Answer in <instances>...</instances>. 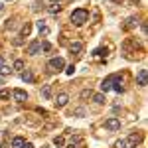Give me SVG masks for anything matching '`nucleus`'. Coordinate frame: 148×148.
Returning a JSON list of instances; mask_svg holds the SVG:
<instances>
[{
    "label": "nucleus",
    "instance_id": "f257e3e1",
    "mask_svg": "<svg viewBox=\"0 0 148 148\" xmlns=\"http://www.w3.org/2000/svg\"><path fill=\"white\" fill-rule=\"evenodd\" d=\"M71 22L75 26H83L85 22H89V12L85 8H77V10L71 12Z\"/></svg>",
    "mask_w": 148,
    "mask_h": 148
},
{
    "label": "nucleus",
    "instance_id": "f03ea898",
    "mask_svg": "<svg viewBox=\"0 0 148 148\" xmlns=\"http://www.w3.org/2000/svg\"><path fill=\"white\" fill-rule=\"evenodd\" d=\"M47 69L49 71H63L65 69V59L63 57H51L47 61Z\"/></svg>",
    "mask_w": 148,
    "mask_h": 148
},
{
    "label": "nucleus",
    "instance_id": "7ed1b4c3",
    "mask_svg": "<svg viewBox=\"0 0 148 148\" xmlns=\"http://www.w3.org/2000/svg\"><path fill=\"white\" fill-rule=\"evenodd\" d=\"M105 128L107 130H121V121L116 116H111V119L105 121Z\"/></svg>",
    "mask_w": 148,
    "mask_h": 148
},
{
    "label": "nucleus",
    "instance_id": "20e7f679",
    "mask_svg": "<svg viewBox=\"0 0 148 148\" xmlns=\"http://www.w3.org/2000/svg\"><path fill=\"white\" fill-rule=\"evenodd\" d=\"M140 142H142V136H140L138 132H132L130 136L126 138V146H128V148H136Z\"/></svg>",
    "mask_w": 148,
    "mask_h": 148
},
{
    "label": "nucleus",
    "instance_id": "39448f33",
    "mask_svg": "<svg viewBox=\"0 0 148 148\" xmlns=\"http://www.w3.org/2000/svg\"><path fill=\"white\" fill-rule=\"evenodd\" d=\"M53 103H56L57 109H63V107H67V103H69V95H67V93H59Z\"/></svg>",
    "mask_w": 148,
    "mask_h": 148
},
{
    "label": "nucleus",
    "instance_id": "423d86ee",
    "mask_svg": "<svg viewBox=\"0 0 148 148\" xmlns=\"http://www.w3.org/2000/svg\"><path fill=\"white\" fill-rule=\"evenodd\" d=\"M12 97H14V101H18V103L28 101V93L24 91V89H14L12 91Z\"/></svg>",
    "mask_w": 148,
    "mask_h": 148
},
{
    "label": "nucleus",
    "instance_id": "0eeeda50",
    "mask_svg": "<svg viewBox=\"0 0 148 148\" xmlns=\"http://www.w3.org/2000/svg\"><path fill=\"white\" fill-rule=\"evenodd\" d=\"M138 26V18L136 16H130V18H126L125 24H123V30H134Z\"/></svg>",
    "mask_w": 148,
    "mask_h": 148
},
{
    "label": "nucleus",
    "instance_id": "6e6552de",
    "mask_svg": "<svg viewBox=\"0 0 148 148\" xmlns=\"http://www.w3.org/2000/svg\"><path fill=\"white\" fill-rule=\"evenodd\" d=\"M40 51H42V42H38V40L28 46V53H30V56H38Z\"/></svg>",
    "mask_w": 148,
    "mask_h": 148
},
{
    "label": "nucleus",
    "instance_id": "1a4fd4ad",
    "mask_svg": "<svg viewBox=\"0 0 148 148\" xmlns=\"http://www.w3.org/2000/svg\"><path fill=\"white\" fill-rule=\"evenodd\" d=\"M20 77H22V81L24 83H34V71H32V69H24L22 73H20Z\"/></svg>",
    "mask_w": 148,
    "mask_h": 148
},
{
    "label": "nucleus",
    "instance_id": "9d476101",
    "mask_svg": "<svg viewBox=\"0 0 148 148\" xmlns=\"http://www.w3.org/2000/svg\"><path fill=\"white\" fill-rule=\"evenodd\" d=\"M146 75H148L146 69H140V71H138L136 81H138V85H140V87H146V85H148V83H146Z\"/></svg>",
    "mask_w": 148,
    "mask_h": 148
},
{
    "label": "nucleus",
    "instance_id": "9b49d317",
    "mask_svg": "<svg viewBox=\"0 0 148 148\" xmlns=\"http://www.w3.org/2000/svg\"><path fill=\"white\" fill-rule=\"evenodd\" d=\"M111 89H114L116 93H123V91H125V85H123V81L119 79L116 75H113V87H111Z\"/></svg>",
    "mask_w": 148,
    "mask_h": 148
},
{
    "label": "nucleus",
    "instance_id": "f8f14e48",
    "mask_svg": "<svg viewBox=\"0 0 148 148\" xmlns=\"http://www.w3.org/2000/svg\"><path fill=\"white\" fill-rule=\"evenodd\" d=\"M24 144H26V140L22 136H14L10 142V148H24Z\"/></svg>",
    "mask_w": 148,
    "mask_h": 148
},
{
    "label": "nucleus",
    "instance_id": "ddd939ff",
    "mask_svg": "<svg viewBox=\"0 0 148 148\" xmlns=\"http://www.w3.org/2000/svg\"><path fill=\"white\" fill-rule=\"evenodd\" d=\"M91 99L97 103V105H105V103H107V97H105V93H93Z\"/></svg>",
    "mask_w": 148,
    "mask_h": 148
},
{
    "label": "nucleus",
    "instance_id": "4468645a",
    "mask_svg": "<svg viewBox=\"0 0 148 148\" xmlns=\"http://www.w3.org/2000/svg\"><path fill=\"white\" fill-rule=\"evenodd\" d=\"M69 49H71V53H75V56H79L81 51H83V44H81V42H73Z\"/></svg>",
    "mask_w": 148,
    "mask_h": 148
},
{
    "label": "nucleus",
    "instance_id": "2eb2a0df",
    "mask_svg": "<svg viewBox=\"0 0 148 148\" xmlns=\"http://www.w3.org/2000/svg\"><path fill=\"white\" fill-rule=\"evenodd\" d=\"M38 30H40V36H47L49 34V28L46 26V20H40V22H38Z\"/></svg>",
    "mask_w": 148,
    "mask_h": 148
},
{
    "label": "nucleus",
    "instance_id": "dca6fc26",
    "mask_svg": "<svg viewBox=\"0 0 148 148\" xmlns=\"http://www.w3.org/2000/svg\"><path fill=\"white\" fill-rule=\"evenodd\" d=\"M111 87H113V77H109V79H105V81L101 83V91H103V93L111 91Z\"/></svg>",
    "mask_w": 148,
    "mask_h": 148
},
{
    "label": "nucleus",
    "instance_id": "f3484780",
    "mask_svg": "<svg viewBox=\"0 0 148 148\" xmlns=\"http://www.w3.org/2000/svg\"><path fill=\"white\" fill-rule=\"evenodd\" d=\"M47 12H49V14H59V12H61V4H59V2H53L51 6H47Z\"/></svg>",
    "mask_w": 148,
    "mask_h": 148
},
{
    "label": "nucleus",
    "instance_id": "a211bd4d",
    "mask_svg": "<svg viewBox=\"0 0 148 148\" xmlns=\"http://www.w3.org/2000/svg\"><path fill=\"white\" fill-rule=\"evenodd\" d=\"M12 69H14V71H18V73H22V71H24V61H22V59H16V61H14V65H12Z\"/></svg>",
    "mask_w": 148,
    "mask_h": 148
},
{
    "label": "nucleus",
    "instance_id": "6ab92c4d",
    "mask_svg": "<svg viewBox=\"0 0 148 148\" xmlns=\"http://www.w3.org/2000/svg\"><path fill=\"white\" fill-rule=\"evenodd\" d=\"M42 95H44V99H51V85H44L42 87Z\"/></svg>",
    "mask_w": 148,
    "mask_h": 148
},
{
    "label": "nucleus",
    "instance_id": "aec40b11",
    "mask_svg": "<svg viewBox=\"0 0 148 148\" xmlns=\"http://www.w3.org/2000/svg\"><path fill=\"white\" fill-rule=\"evenodd\" d=\"M10 73H12L10 65H6V63H4V65H0V75H2V77H6V75H10Z\"/></svg>",
    "mask_w": 148,
    "mask_h": 148
},
{
    "label": "nucleus",
    "instance_id": "412c9836",
    "mask_svg": "<svg viewBox=\"0 0 148 148\" xmlns=\"http://www.w3.org/2000/svg\"><path fill=\"white\" fill-rule=\"evenodd\" d=\"M32 10H34V12L46 10V4H44V2H40V0H38V2H34V4H32Z\"/></svg>",
    "mask_w": 148,
    "mask_h": 148
},
{
    "label": "nucleus",
    "instance_id": "4be33fe9",
    "mask_svg": "<svg viewBox=\"0 0 148 148\" xmlns=\"http://www.w3.org/2000/svg\"><path fill=\"white\" fill-rule=\"evenodd\" d=\"M30 32H32V26L30 24H24L22 30H20V36H30Z\"/></svg>",
    "mask_w": 148,
    "mask_h": 148
},
{
    "label": "nucleus",
    "instance_id": "5701e85b",
    "mask_svg": "<svg viewBox=\"0 0 148 148\" xmlns=\"http://www.w3.org/2000/svg\"><path fill=\"white\" fill-rule=\"evenodd\" d=\"M10 89H0V99H2V101H6V99H10Z\"/></svg>",
    "mask_w": 148,
    "mask_h": 148
},
{
    "label": "nucleus",
    "instance_id": "b1692460",
    "mask_svg": "<svg viewBox=\"0 0 148 148\" xmlns=\"http://www.w3.org/2000/svg\"><path fill=\"white\" fill-rule=\"evenodd\" d=\"M81 142H83V140H81L79 136H75V140H73V142H71L67 148H79V146H81Z\"/></svg>",
    "mask_w": 148,
    "mask_h": 148
},
{
    "label": "nucleus",
    "instance_id": "393cba45",
    "mask_svg": "<svg viewBox=\"0 0 148 148\" xmlns=\"http://www.w3.org/2000/svg\"><path fill=\"white\" fill-rule=\"evenodd\" d=\"M93 97V91L91 89H85V91H81V99H91Z\"/></svg>",
    "mask_w": 148,
    "mask_h": 148
},
{
    "label": "nucleus",
    "instance_id": "a878e982",
    "mask_svg": "<svg viewBox=\"0 0 148 148\" xmlns=\"http://www.w3.org/2000/svg\"><path fill=\"white\" fill-rule=\"evenodd\" d=\"M53 142H56V146H63V144H65L63 136H56V138H53Z\"/></svg>",
    "mask_w": 148,
    "mask_h": 148
},
{
    "label": "nucleus",
    "instance_id": "bb28decb",
    "mask_svg": "<svg viewBox=\"0 0 148 148\" xmlns=\"http://www.w3.org/2000/svg\"><path fill=\"white\" fill-rule=\"evenodd\" d=\"M73 114H75V116H79V119H83V116H85V109H75Z\"/></svg>",
    "mask_w": 148,
    "mask_h": 148
},
{
    "label": "nucleus",
    "instance_id": "cd10ccee",
    "mask_svg": "<svg viewBox=\"0 0 148 148\" xmlns=\"http://www.w3.org/2000/svg\"><path fill=\"white\" fill-rule=\"evenodd\" d=\"M114 148H128L126 146V140H116L114 142Z\"/></svg>",
    "mask_w": 148,
    "mask_h": 148
},
{
    "label": "nucleus",
    "instance_id": "c85d7f7f",
    "mask_svg": "<svg viewBox=\"0 0 148 148\" xmlns=\"http://www.w3.org/2000/svg\"><path fill=\"white\" fill-rule=\"evenodd\" d=\"M42 49H44V51H51V44H49V42H44V44H42Z\"/></svg>",
    "mask_w": 148,
    "mask_h": 148
},
{
    "label": "nucleus",
    "instance_id": "c756f323",
    "mask_svg": "<svg viewBox=\"0 0 148 148\" xmlns=\"http://www.w3.org/2000/svg\"><path fill=\"white\" fill-rule=\"evenodd\" d=\"M65 73H67V75H73V73H75V67H73V65L65 67Z\"/></svg>",
    "mask_w": 148,
    "mask_h": 148
},
{
    "label": "nucleus",
    "instance_id": "7c9ffc66",
    "mask_svg": "<svg viewBox=\"0 0 148 148\" xmlns=\"http://www.w3.org/2000/svg\"><path fill=\"white\" fill-rule=\"evenodd\" d=\"M22 44H24L22 38H16V40H14V46H22Z\"/></svg>",
    "mask_w": 148,
    "mask_h": 148
},
{
    "label": "nucleus",
    "instance_id": "2f4dec72",
    "mask_svg": "<svg viewBox=\"0 0 148 148\" xmlns=\"http://www.w3.org/2000/svg\"><path fill=\"white\" fill-rule=\"evenodd\" d=\"M36 111H38V113H40V114H47V111H46V109H42V107H38Z\"/></svg>",
    "mask_w": 148,
    "mask_h": 148
},
{
    "label": "nucleus",
    "instance_id": "473e14b6",
    "mask_svg": "<svg viewBox=\"0 0 148 148\" xmlns=\"http://www.w3.org/2000/svg\"><path fill=\"white\" fill-rule=\"evenodd\" d=\"M24 148H34V144H32V142H26V144H24Z\"/></svg>",
    "mask_w": 148,
    "mask_h": 148
},
{
    "label": "nucleus",
    "instance_id": "72a5a7b5",
    "mask_svg": "<svg viewBox=\"0 0 148 148\" xmlns=\"http://www.w3.org/2000/svg\"><path fill=\"white\" fill-rule=\"evenodd\" d=\"M4 4H6V2H4V0H0V12L4 10Z\"/></svg>",
    "mask_w": 148,
    "mask_h": 148
},
{
    "label": "nucleus",
    "instance_id": "f704fd0d",
    "mask_svg": "<svg viewBox=\"0 0 148 148\" xmlns=\"http://www.w3.org/2000/svg\"><path fill=\"white\" fill-rule=\"evenodd\" d=\"M0 65H4V57L0 56Z\"/></svg>",
    "mask_w": 148,
    "mask_h": 148
},
{
    "label": "nucleus",
    "instance_id": "c9c22d12",
    "mask_svg": "<svg viewBox=\"0 0 148 148\" xmlns=\"http://www.w3.org/2000/svg\"><path fill=\"white\" fill-rule=\"evenodd\" d=\"M138 2H140V0H130V4H138Z\"/></svg>",
    "mask_w": 148,
    "mask_h": 148
},
{
    "label": "nucleus",
    "instance_id": "e433bc0d",
    "mask_svg": "<svg viewBox=\"0 0 148 148\" xmlns=\"http://www.w3.org/2000/svg\"><path fill=\"white\" fill-rule=\"evenodd\" d=\"M114 2H123V0H114Z\"/></svg>",
    "mask_w": 148,
    "mask_h": 148
},
{
    "label": "nucleus",
    "instance_id": "4c0bfd02",
    "mask_svg": "<svg viewBox=\"0 0 148 148\" xmlns=\"http://www.w3.org/2000/svg\"><path fill=\"white\" fill-rule=\"evenodd\" d=\"M0 85H2V77H0Z\"/></svg>",
    "mask_w": 148,
    "mask_h": 148
},
{
    "label": "nucleus",
    "instance_id": "58836bf2",
    "mask_svg": "<svg viewBox=\"0 0 148 148\" xmlns=\"http://www.w3.org/2000/svg\"><path fill=\"white\" fill-rule=\"evenodd\" d=\"M4 2H8V0H4ZM10 2H14V0H10Z\"/></svg>",
    "mask_w": 148,
    "mask_h": 148
},
{
    "label": "nucleus",
    "instance_id": "ea45409f",
    "mask_svg": "<svg viewBox=\"0 0 148 148\" xmlns=\"http://www.w3.org/2000/svg\"><path fill=\"white\" fill-rule=\"evenodd\" d=\"M53 2H56V0H53ZM57 2H59V0H57Z\"/></svg>",
    "mask_w": 148,
    "mask_h": 148
}]
</instances>
